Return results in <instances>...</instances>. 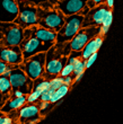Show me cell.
Masks as SVG:
<instances>
[{"label":"cell","instance_id":"cell-27","mask_svg":"<svg viewBox=\"0 0 123 124\" xmlns=\"http://www.w3.org/2000/svg\"><path fill=\"white\" fill-rule=\"evenodd\" d=\"M53 93H54V89H52V88H49V89H46V90H44V92L42 93V95H41L40 101H50Z\"/></svg>","mask_w":123,"mask_h":124},{"label":"cell","instance_id":"cell-2","mask_svg":"<svg viewBox=\"0 0 123 124\" xmlns=\"http://www.w3.org/2000/svg\"><path fill=\"white\" fill-rule=\"evenodd\" d=\"M66 22V15L55 8L50 0L37 6V25L58 33Z\"/></svg>","mask_w":123,"mask_h":124},{"label":"cell","instance_id":"cell-29","mask_svg":"<svg viewBox=\"0 0 123 124\" xmlns=\"http://www.w3.org/2000/svg\"><path fill=\"white\" fill-rule=\"evenodd\" d=\"M105 2V0H88L87 1V6L89 8H94V7L98 6V5H102V3Z\"/></svg>","mask_w":123,"mask_h":124},{"label":"cell","instance_id":"cell-9","mask_svg":"<svg viewBox=\"0 0 123 124\" xmlns=\"http://www.w3.org/2000/svg\"><path fill=\"white\" fill-rule=\"evenodd\" d=\"M9 78L13 87L11 90H22L25 95H28L33 92L34 80L26 75V72L19 68V65L11 70Z\"/></svg>","mask_w":123,"mask_h":124},{"label":"cell","instance_id":"cell-33","mask_svg":"<svg viewBox=\"0 0 123 124\" xmlns=\"http://www.w3.org/2000/svg\"><path fill=\"white\" fill-rule=\"evenodd\" d=\"M24 93L22 90H11L10 92V96H16V97H20V96H24Z\"/></svg>","mask_w":123,"mask_h":124},{"label":"cell","instance_id":"cell-36","mask_svg":"<svg viewBox=\"0 0 123 124\" xmlns=\"http://www.w3.org/2000/svg\"><path fill=\"white\" fill-rule=\"evenodd\" d=\"M5 114H6V113H3V112L1 111V109H0V118L2 117V116H3V115H5Z\"/></svg>","mask_w":123,"mask_h":124},{"label":"cell","instance_id":"cell-23","mask_svg":"<svg viewBox=\"0 0 123 124\" xmlns=\"http://www.w3.org/2000/svg\"><path fill=\"white\" fill-rule=\"evenodd\" d=\"M63 77L62 76H58V77H54V78L50 79V88L52 89H58L60 86H62L65 82H63Z\"/></svg>","mask_w":123,"mask_h":124},{"label":"cell","instance_id":"cell-26","mask_svg":"<svg viewBox=\"0 0 123 124\" xmlns=\"http://www.w3.org/2000/svg\"><path fill=\"white\" fill-rule=\"evenodd\" d=\"M72 73H74V64L67 62V64L62 68L60 76H62V77H67V76H70V75H72Z\"/></svg>","mask_w":123,"mask_h":124},{"label":"cell","instance_id":"cell-34","mask_svg":"<svg viewBox=\"0 0 123 124\" xmlns=\"http://www.w3.org/2000/svg\"><path fill=\"white\" fill-rule=\"evenodd\" d=\"M84 77V73H80V75H77V76H74V84H78V82L81 80V78Z\"/></svg>","mask_w":123,"mask_h":124},{"label":"cell","instance_id":"cell-12","mask_svg":"<svg viewBox=\"0 0 123 124\" xmlns=\"http://www.w3.org/2000/svg\"><path fill=\"white\" fill-rule=\"evenodd\" d=\"M55 8H58L66 16L80 13L87 6L88 0H50Z\"/></svg>","mask_w":123,"mask_h":124},{"label":"cell","instance_id":"cell-20","mask_svg":"<svg viewBox=\"0 0 123 124\" xmlns=\"http://www.w3.org/2000/svg\"><path fill=\"white\" fill-rule=\"evenodd\" d=\"M11 81H10V78L8 76H0V93L5 95H10L11 92Z\"/></svg>","mask_w":123,"mask_h":124},{"label":"cell","instance_id":"cell-35","mask_svg":"<svg viewBox=\"0 0 123 124\" xmlns=\"http://www.w3.org/2000/svg\"><path fill=\"white\" fill-rule=\"evenodd\" d=\"M105 3H106L107 6H108V8H113V6H114V0H105Z\"/></svg>","mask_w":123,"mask_h":124},{"label":"cell","instance_id":"cell-32","mask_svg":"<svg viewBox=\"0 0 123 124\" xmlns=\"http://www.w3.org/2000/svg\"><path fill=\"white\" fill-rule=\"evenodd\" d=\"M18 2L19 1H24V2H29V3H34V5H36V6H39L40 3L44 2V1H48V0H17Z\"/></svg>","mask_w":123,"mask_h":124},{"label":"cell","instance_id":"cell-18","mask_svg":"<svg viewBox=\"0 0 123 124\" xmlns=\"http://www.w3.org/2000/svg\"><path fill=\"white\" fill-rule=\"evenodd\" d=\"M112 23H113V11H112V9H110L108 11H107L105 18H104L103 24L99 26L100 27L99 35H102V36L106 35L107 32H108V30H110L111 25H112Z\"/></svg>","mask_w":123,"mask_h":124},{"label":"cell","instance_id":"cell-10","mask_svg":"<svg viewBox=\"0 0 123 124\" xmlns=\"http://www.w3.org/2000/svg\"><path fill=\"white\" fill-rule=\"evenodd\" d=\"M100 27L99 26H90V27H81L80 31L74 36L70 41L72 51H81L91 39L99 35Z\"/></svg>","mask_w":123,"mask_h":124},{"label":"cell","instance_id":"cell-5","mask_svg":"<svg viewBox=\"0 0 123 124\" xmlns=\"http://www.w3.org/2000/svg\"><path fill=\"white\" fill-rule=\"evenodd\" d=\"M84 18L85 15L80 13L66 16V22L63 24V26L57 33V43L70 42L74 39V36L82 27Z\"/></svg>","mask_w":123,"mask_h":124},{"label":"cell","instance_id":"cell-7","mask_svg":"<svg viewBox=\"0 0 123 124\" xmlns=\"http://www.w3.org/2000/svg\"><path fill=\"white\" fill-rule=\"evenodd\" d=\"M14 118L15 123H37L41 121V113H40V105L35 103H26L24 106L16 109L11 111L10 113H7Z\"/></svg>","mask_w":123,"mask_h":124},{"label":"cell","instance_id":"cell-24","mask_svg":"<svg viewBox=\"0 0 123 124\" xmlns=\"http://www.w3.org/2000/svg\"><path fill=\"white\" fill-rule=\"evenodd\" d=\"M42 93H43L42 90H33L31 94L27 95V103H36V101H39Z\"/></svg>","mask_w":123,"mask_h":124},{"label":"cell","instance_id":"cell-15","mask_svg":"<svg viewBox=\"0 0 123 124\" xmlns=\"http://www.w3.org/2000/svg\"><path fill=\"white\" fill-rule=\"evenodd\" d=\"M26 103H27V95H24V96H20V97L10 96L0 109H1L3 113H10L11 111L19 109Z\"/></svg>","mask_w":123,"mask_h":124},{"label":"cell","instance_id":"cell-13","mask_svg":"<svg viewBox=\"0 0 123 124\" xmlns=\"http://www.w3.org/2000/svg\"><path fill=\"white\" fill-rule=\"evenodd\" d=\"M0 60L9 64L19 65L24 61L23 51L19 45L3 46L0 45Z\"/></svg>","mask_w":123,"mask_h":124},{"label":"cell","instance_id":"cell-19","mask_svg":"<svg viewBox=\"0 0 123 124\" xmlns=\"http://www.w3.org/2000/svg\"><path fill=\"white\" fill-rule=\"evenodd\" d=\"M62 103V101H59L58 103H51V101H41L40 103V113H41V116L44 117L49 114L50 112L53 109V108L58 107L59 105Z\"/></svg>","mask_w":123,"mask_h":124},{"label":"cell","instance_id":"cell-25","mask_svg":"<svg viewBox=\"0 0 123 124\" xmlns=\"http://www.w3.org/2000/svg\"><path fill=\"white\" fill-rule=\"evenodd\" d=\"M17 67H18L17 64H9V63L0 60V76H2L7 70H13V69L17 68Z\"/></svg>","mask_w":123,"mask_h":124},{"label":"cell","instance_id":"cell-31","mask_svg":"<svg viewBox=\"0 0 123 124\" xmlns=\"http://www.w3.org/2000/svg\"><path fill=\"white\" fill-rule=\"evenodd\" d=\"M63 82H65L66 85H68V86H71L72 85V82L74 81V77H72V75L70 76H67V77H63Z\"/></svg>","mask_w":123,"mask_h":124},{"label":"cell","instance_id":"cell-21","mask_svg":"<svg viewBox=\"0 0 123 124\" xmlns=\"http://www.w3.org/2000/svg\"><path fill=\"white\" fill-rule=\"evenodd\" d=\"M50 88V80L49 79L44 78V77H39L34 80V87L33 90H46Z\"/></svg>","mask_w":123,"mask_h":124},{"label":"cell","instance_id":"cell-28","mask_svg":"<svg viewBox=\"0 0 123 124\" xmlns=\"http://www.w3.org/2000/svg\"><path fill=\"white\" fill-rule=\"evenodd\" d=\"M97 56H98V53L97 52H95L94 54H91L88 59H86V68H89V67H91V64L94 63L95 61H96V59H97Z\"/></svg>","mask_w":123,"mask_h":124},{"label":"cell","instance_id":"cell-8","mask_svg":"<svg viewBox=\"0 0 123 124\" xmlns=\"http://www.w3.org/2000/svg\"><path fill=\"white\" fill-rule=\"evenodd\" d=\"M18 7H19V13L17 18L15 19V23L22 26L24 30L33 25H37V6L36 5L19 1Z\"/></svg>","mask_w":123,"mask_h":124},{"label":"cell","instance_id":"cell-17","mask_svg":"<svg viewBox=\"0 0 123 124\" xmlns=\"http://www.w3.org/2000/svg\"><path fill=\"white\" fill-rule=\"evenodd\" d=\"M69 87H70V86L63 84V85L60 86L58 89H55L54 93L52 94L50 101H51V103H58L59 101H62V98L65 97L66 95L69 93V90H70V88H69Z\"/></svg>","mask_w":123,"mask_h":124},{"label":"cell","instance_id":"cell-3","mask_svg":"<svg viewBox=\"0 0 123 124\" xmlns=\"http://www.w3.org/2000/svg\"><path fill=\"white\" fill-rule=\"evenodd\" d=\"M55 43L46 42L42 39L35 32V27L34 25L31 27H27L24 31V39L22 43L19 44L20 49L23 51L24 59L29 58V56L34 55L36 53L40 52H46L50 47L54 45Z\"/></svg>","mask_w":123,"mask_h":124},{"label":"cell","instance_id":"cell-6","mask_svg":"<svg viewBox=\"0 0 123 124\" xmlns=\"http://www.w3.org/2000/svg\"><path fill=\"white\" fill-rule=\"evenodd\" d=\"M45 61L46 52H40L34 55L24 59V61L19 64V68L26 72L31 79L35 80L39 77H43L45 71Z\"/></svg>","mask_w":123,"mask_h":124},{"label":"cell","instance_id":"cell-30","mask_svg":"<svg viewBox=\"0 0 123 124\" xmlns=\"http://www.w3.org/2000/svg\"><path fill=\"white\" fill-rule=\"evenodd\" d=\"M10 97V95H5V94H1L0 93V108L3 106V104L7 101V99Z\"/></svg>","mask_w":123,"mask_h":124},{"label":"cell","instance_id":"cell-1","mask_svg":"<svg viewBox=\"0 0 123 124\" xmlns=\"http://www.w3.org/2000/svg\"><path fill=\"white\" fill-rule=\"evenodd\" d=\"M71 51L72 49L70 42L55 43L52 47H50L46 51L45 71L43 77L50 80L60 76L62 68L68 62V56L70 55Z\"/></svg>","mask_w":123,"mask_h":124},{"label":"cell","instance_id":"cell-14","mask_svg":"<svg viewBox=\"0 0 123 124\" xmlns=\"http://www.w3.org/2000/svg\"><path fill=\"white\" fill-rule=\"evenodd\" d=\"M18 13L17 0H0V22H15Z\"/></svg>","mask_w":123,"mask_h":124},{"label":"cell","instance_id":"cell-16","mask_svg":"<svg viewBox=\"0 0 123 124\" xmlns=\"http://www.w3.org/2000/svg\"><path fill=\"white\" fill-rule=\"evenodd\" d=\"M98 50H99V47H98L97 43H96V41H95V37L94 39H91L89 42L85 45V47L82 50H81V58L82 59H88L89 56L91 55V54H94L95 52H97Z\"/></svg>","mask_w":123,"mask_h":124},{"label":"cell","instance_id":"cell-11","mask_svg":"<svg viewBox=\"0 0 123 124\" xmlns=\"http://www.w3.org/2000/svg\"><path fill=\"white\" fill-rule=\"evenodd\" d=\"M111 8H108L106 3H102L98 6L90 8L84 18L82 27H90V26H100L104 22V18L106 16L107 11Z\"/></svg>","mask_w":123,"mask_h":124},{"label":"cell","instance_id":"cell-22","mask_svg":"<svg viewBox=\"0 0 123 124\" xmlns=\"http://www.w3.org/2000/svg\"><path fill=\"white\" fill-rule=\"evenodd\" d=\"M86 60L80 58L76 63L74 64V76L80 75V73H85V70H86Z\"/></svg>","mask_w":123,"mask_h":124},{"label":"cell","instance_id":"cell-4","mask_svg":"<svg viewBox=\"0 0 123 124\" xmlns=\"http://www.w3.org/2000/svg\"><path fill=\"white\" fill-rule=\"evenodd\" d=\"M24 31L15 22H0V45H19L24 39Z\"/></svg>","mask_w":123,"mask_h":124}]
</instances>
